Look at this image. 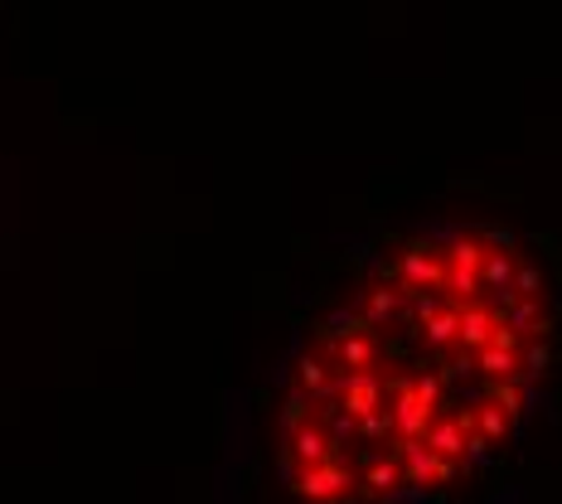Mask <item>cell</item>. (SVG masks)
I'll return each mask as SVG.
<instances>
[{
	"mask_svg": "<svg viewBox=\"0 0 562 504\" xmlns=\"http://www.w3.org/2000/svg\"><path fill=\"white\" fill-rule=\"evenodd\" d=\"M553 301L519 238H393L315 321L281 407V471H335L349 504L456 485L505 447L553 365Z\"/></svg>",
	"mask_w": 562,
	"mask_h": 504,
	"instance_id": "cell-1",
	"label": "cell"
}]
</instances>
